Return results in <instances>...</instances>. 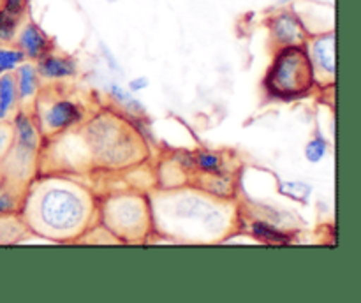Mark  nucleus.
Wrapping results in <instances>:
<instances>
[{
    "instance_id": "obj_1",
    "label": "nucleus",
    "mask_w": 361,
    "mask_h": 303,
    "mask_svg": "<svg viewBox=\"0 0 361 303\" xmlns=\"http://www.w3.org/2000/svg\"><path fill=\"white\" fill-rule=\"evenodd\" d=\"M90 199L87 194L71 183H49L35 192L28 206L35 229L48 236L78 235L90 215Z\"/></svg>"
},
{
    "instance_id": "obj_2",
    "label": "nucleus",
    "mask_w": 361,
    "mask_h": 303,
    "mask_svg": "<svg viewBox=\"0 0 361 303\" xmlns=\"http://www.w3.org/2000/svg\"><path fill=\"white\" fill-rule=\"evenodd\" d=\"M314 83L316 78L307 44L279 48L264 78V88L268 94L289 101L309 94Z\"/></svg>"
},
{
    "instance_id": "obj_3",
    "label": "nucleus",
    "mask_w": 361,
    "mask_h": 303,
    "mask_svg": "<svg viewBox=\"0 0 361 303\" xmlns=\"http://www.w3.org/2000/svg\"><path fill=\"white\" fill-rule=\"evenodd\" d=\"M11 127H13V144L2 162H9L11 168H16L20 176H23V169L34 162L37 154L39 130L30 115L25 111L14 113Z\"/></svg>"
},
{
    "instance_id": "obj_4",
    "label": "nucleus",
    "mask_w": 361,
    "mask_h": 303,
    "mask_svg": "<svg viewBox=\"0 0 361 303\" xmlns=\"http://www.w3.org/2000/svg\"><path fill=\"white\" fill-rule=\"evenodd\" d=\"M268 32L275 46L309 44V32L302 18L293 9H281L267 21Z\"/></svg>"
},
{
    "instance_id": "obj_5",
    "label": "nucleus",
    "mask_w": 361,
    "mask_h": 303,
    "mask_svg": "<svg viewBox=\"0 0 361 303\" xmlns=\"http://www.w3.org/2000/svg\"><path fill=\"white\" fill-rule=\"evenodd\" d=\"M314 78L321 83L335 81V32H326L312 39L309 49Z\"/></svg>"
},
{
    "instance_id": "obj_6",
    "label": "nucleus",
    "mask_w": 361,
    "mask_h": 303,
    "mask_svg": "<svg viewBox=\"0 0 361 303\" xmlns=\"http://www.w3.org/2000/svg\"><path fill=\"white\" fill-rule=\"evenodd\" d=\"M81 118H83V111L76 102L69 99H59L46 108L41 122L48 132H60L80 123Z\"/></svg>"
},
{
    "instance_id": "obj_7",
    "label": "nucleus",
    "mask_w": 361,
    "mask_h": 303,
    "mask_svg": "<svg viewBox=\"0 0 361 303\" xmlns=\"http://www.w3.org/2000/svg\"><path fill=\"white\" fill-rule=\"evenodd\" d=\"M14 44L25 53L27 60H39L46 53L51 51V39L48 37L44 30L34 21H21L18 28Z\"/></svg>"
},
{
    "instance_id": "obj_8",
    "label": "nucleus",
    "mask_w": 361,
    "mask_h": 303,
    "mask_svg": "<svg viewBox=\"0 0 361 303\" xmlns=\"http://www.w3.org/2000/svg\"><path fill=\"white\" fill-rule=\"evenodd\" d=\"M37 73L39 78L55 81V80H67V78L76 76L78 63L71 56L55 55V53H46L44 56L37 60Z\"/></svg>"
},
{
    "instance_id": "obj_9",
    "label": "nucleus",
    "mask_w": 361,
    "mask_h": 303,
    "mask_svg": "<svg viewBox=\"0 0 361 303\" xmlns=\"http://www.w3.org/2000/svg\"><path fill=\"white\" fill-rule=\"evenodd\" d=\"M13 74L14 81H16L18 99H20V102L28 104L30 101H34L39 90V73L35 63L25 60Z\"/></svg>"
},
{
    "instance_id": "obj_10",
    "label": "nucleus",
    "mask_w": 361,
    "mask_h": 303,
    "mask_svg": "<svg viewBox=\"0 0 361 303\" xmlns=\"http://www.w3.org/2000/svg\"><path fill=\"white\" fill-rule=\"evenodd\" d=\"M20 99H18L16 81L14 74H2L0 76V122H6L16 111Z\"/></svg>"
},
{
    "instance_id": "obj_11",
    "label": "nucleus",
    "mask_w": 361,
    "mask_h": 303,
    "mask_svg": "<svg viewBox=\"0 0 361 303\" xmlns=\"http://www.w3.org/2000/svg\"><path fill=\"white\" fill-rule=\"evenodd\" d=\"M250 231H252L254 238H257L263 243H277V245H284V243L291 242V236L288 233L281 231L275 225L268 224L264 221H256L250 225Z\"/></svg>"
},
{
    "instance_id": "obj_12",
    "label": "nucleus",
    "mask_w": 361,
    "mask_h": 303,
    "mask_svg": "<svg viewBox=\"0 0 361 303\" xmlns=\"http://www.w3.org/2000/svg\"><path fill=\"white\" fill-rule=\"evenodd\" d=\"M27 60L25 53L16 44H0V76L13 74Z\"/></svg>"
},
{
    "instance_id": "obj_13",
    "label": "nucleus",
    "mask_w": 361,
    "mask_h": 303,
    "mask_svg": "<svg viewBox=\"0 0 361 303\" xmlns=\"http://www.w3.org/2000/svg\"><path fill=\"white\" fill-rule=\"evenodd\" d=\"M106 90H108V94L111 95L122 108H126L127 111L136 113V115L137 113H145L143 102H141L140 99H136V95H134L133 92L127 90V88L120 87V85L116 83H109L108 87H106Z\"/></svg>"
},
{
    "instance_id": "obj_14",
    "label": "nucleus",
    "mask_w": 361,
    "mask_h": 303,
    "mask_svg": "<svg viewBox=\"0 0 361 303\" xmlns=\"http://www.w3.org/2000/svg\"><path fill=\"white\" fill-rule=\"evenodd\" d=\"M21 21H23V18L14 16V14L7 13L6 9L0 7V44H13Z\"/></svg>"
},
{
    "instance_id": "obj_15",
    "label": "nucleus",
    "mask_w": 361,
    "mask_h": 303,
    "mask_svg": "<svg viewBox=\"0 0 361 303\" xmlns=\"http://www.w3.org/2000/svg\"><path fill=\"white\" fill-rule=\"evenodd\" d=\"M303 155L310 164H319L326 159L328 155V141L324 140L323 134L316 132L309 141H307L305 148H303Z\"/></svg>"
},
{
    "instance_id": "obj_16",
    "label": "nucleus",
    "mask_w": 361,
    "mask_h": 303,
    "mask_svg": "<svg viewBox=\"0 0 361 303\" xmlns=\"http://www.w3.org/2000/svg\"><path fill=\"white\" fill-rule=\"evenodd\" d=\"M194 162H196L197 168L203 173H207V175H222V169H224L222 159L210 150L197 152V155L194 157Z\"/></svg>"
},
{
    "instance_id": "obj_17",
    "label": "nucleus",
    "mask_w": 361,
    "mask_h": 303,
    "mask_svg": "<svg viewBox=\"0 0 361 303\" xmlns=\"http://www.w3.org/2000/svg\"><path fill=\"white\" fill-rule=\"evenodd\" d=\"M281 192L291 199L300 201V203H307L310 194H312V187L305 182H282Z\"/></svg>"
},
{
    "instance_id": "obj_18",
    "label": "nucleus",
    "mask_w": 361,
    "mask_h": 303,
    "mask_svg": "<svg viewBox=\"0 0 361 303\" xmlns=\"http://www.w3.org/2000/svg\"><path fill=\"white\" fill-rule=\"evenodd\" d=\"M20 231V222L14 221L13 215H0V243L14 242Z\"/></svg>"
},
{
    "instance_id": "obj_19",
    "label": "nucleus",
    "mask_w": 361,
    "mask_h": 303,
    "mask_svg": "<svg viewBox=\"0 0 361 303\" xmlns=\"http://www.w3.org/2000/svg\"><path fill=\"white\" fill-rule=\"evenodd\" d=\"M20 197L13 189L6 187V183L0 185V215H13L18 210Z\"/></svg>"
},
{
    "instance_id": "obj_20",
    "label": "nucleus",
    "mask_w": 361,
    "mask_h": 303,
    "mask_svg": "<svg viewBox=\"0 0 361 303\" xmlns=\"http://www.w3.org/2000/svg\"><path fill=\"white\" fill-rule=\"evenodd\" d=\"M11 144H13V127L6 120V122H0V162L9 152Z\"/></svg>"
},
{
    "instance_id": "obj_21",
    "label": "nucleus",
    "mask_w": 361,
    "mask_h": 303,
    "mask_svg": "<svg viewBox=\"0 0 361 303\" xmlns=\"http://www.w3.org/2000/svg\"><path fill=\"white\" fill-rule=\"evenodd\" d=\"M0 7L6 9L7 13L14 14V16L23 18L25 13H27L28 0H2V2H0Z\"/></svg>"
},
{
    "instance_id": "obj_22",
    "label": "nucleus",
    "mask_w": 361,
    "mask_h": 303,
    "mask_svg": "<svg viewBox=\"0 0 361 303\" xmlns=\"http://www.w3.org/2000/svg\"><path fill=\"white\" fill-rule=\"evenodd\" d=\"M99 48H101V53H102V56H104L106 62H108L109 69H111L113 73L123 74V69L118 66V60H116V56L113 55V51L109 49V46L106 44V42H101V44H99Z\"/></svg>"
},
{
    "instance_id": "obj_23",
    "label": "nucleus",
    "mask_w": 361,
    "mask_h": 303,
    "mask_svg": "<svg viewBox=\"0 0 361 303\" xmlns=\"http://www.w3.org/2000/svg\"><path fill=\"white\" fill-rule=\"evenodd\" d=\"M148 87H150V80H148L147 76H137V78H133V80L129 81V85H127V90L133 92V94H136V92L147 90Z\"/></svg>"
},
{
    "instance_id": "obj_24",
    "label": "nucleus",
    "mask_w": 361,
    "mask_h": 303,
    "mask_svg": "<svg viewBox=\"0 0 361 303\" xmlns=\"http://www.w3.org/2000/svg\"><path fill=\"white\" fill-rule=\"evenodd\" d=\"M277 2H281V4H289V2H293V0H277Z\"/></svg>"
},
{
    "instance_id": "obj_25",
    "label": "nucleus",
    "mask_w": 361,
    "mask_h": 303,
    "mask_svg": "<svg viewBox=\"0 0 361 303\" xmlns=\"http://www.w3.org/2000/svg\"><path fill=\"white\" fill-rule=\"evenodd\" d=\"M106 2H108V4H116V2H120V0H106Z\"/></svg>"
},
{
    "instance_id": "obj_26",
    "label": "nucleus",
    "mask_w": 361,
    "mask_h": 303,
    "mask_svg": "<svg viewBox=\"0 0 361 303\" xmlns=\"http://www.w3.org/2000/svg\"><path fill=\"white\" fill-rule=\"evenodd\" d=\"M4 183V175H2V171H0V185H2Z\"/></svg>"
},
{
    "instance_id": "obj_27",
    "label": "nucleus",
    "mask_w": 361,
    "mask_h": 303,
    "mask_svg": "<svg viewBox=\"0 0 361 303\" xmlns=\"http://www.w3.org/2000/svg\"><path fill=\"white\" fill-rule=\"evenodd\" d=\"M0 2H2V0H0Z\"/></svg>"
}]
</instances>
